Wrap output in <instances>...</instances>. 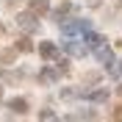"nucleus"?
I'll use <instances>...</instances> for the list:
<instances>
[{"label": "nucleus", "instance_id": "1a4fd4ad", "mask_svg": "<svg viewBox=\"0 0 122 122\" xmlns=\"http://www.w3.org/2000/svg\"><path fill=\"white\" fill-rule=\"evenodd\" d=\"M69 11H72V3H64V6L56 11V17H64V14H69Z\"/></svg>", "mask_w": 122, "mask_h": 122}, {"label": "nucleus", "instance_id": "9b49d317", "mask_svg": "<svg viewBox=\"0 0 122 122\" xmlns=\"http://www.w3.org/2000/svg\"><path fill=\"white\" fill-rule=\"evenodd\" d=\"M114 117H117V119H122V106H119V108H114Z\"/></svg>", "mask_w": 122, "mask_h": 122}, {"label": "nucleus", "instance_id": "7ed1b4c3", "mask_svg": "<svg viewBox=\"0 0 122 122\" xmlns=\"http://www.w3.org/2000/svg\"><path fill=\"white\" fill-rule=\"evenodd\" d=\"M97 58L103 61V64H111V61H114V53H111L108 47H103V45H100V47H97Z\"/></svg>", "mask_w": 122, "mask_h": 122}, {"label": "nucleus", "instance_id": "6e6552de", "mask_svg": "<svg viewBox=\"0 0 122 122\" xmlns=\"http://www.w3.org/2000/svg\"><path fill=\"white\" fill-rule=\"evenodd\" d=\"M108 97V92L106 89H100V92H92V100H97V103H100V100H106Z\"/></svg>", "mask_w": 122, "mask_h": 122}, {"label": "nucleus", "instance_id": "f257e3e1", "mask_svg": "<svg viewBox=\"0 0 122 122\" xmlns=\"http://www.w3.org/2000/svg\"><path fill=\"white\" fill-rule=\"evenodd\" d=\"M39 53H42V58H56V56H58V47L53 45V42H42V47H39Z\"/></svg>", "mask_w": 122, "mask_h": 122}, {"label": "nucleus", "instance_id": "f03ea898", "mask_svg": "<svg viewBox=\"0 0 122 122\" xmlns=\"http://www.w3.org/2000/svg\"><path fill=\"white\" fill-rule=\"evenodd\" d=\"M30 11L33 14H47L50 11V3L47 0H30Z\"/></svg>", "mask_w": 122, "mask_h": 122}, {"label": "nucleus", "instance_id": "423d86ee", "mask_svg": "<svg viewBox=\"0 0 122 122\" xmlns=\"http://www.w3.org/2000/svg\"><path fill=\"white\" fill-rule=\"evenodd\" d=\"M14 50H3V53H0V64H11V61H14Z\"/></svg>", "mask_w": 122, "mask_h": 122}, {"label": "nucleus", "instance_id": "9d476101", "mask_svg": "<svg viewBox=\"0 0 122 122\" xmlns=\"http://www.w3.org/2000/svg\"><path fill=\"white\" fill-rule=\"evenodd\" d=\"M56 75H58V72H53V69H45V72H42V81H56Z\"/></svg>", "mask_w": 122, "mask_h": 122}, {"label": "nucleus", "instance_id": "20e7f679", "mask_svg": "<svg viewBox=\"0 0 122 122\" xmlns=\"http://www.w3.org/2000/svg\"><path fill=\"white\" fill-rule=\"evenodd\" d=\"M8 108H14V111H20V114H22V111H28V100L17 97V100H11V103H8Z\"/></svg>", "mask_w": 122, "mask_h": 122}, {"label": "nucleus", "instance_id": "0eeeda50", "mask_svg": "<svg viewBox=\"0 0 122 122\" xmlns=\"http://www.w3.org/2000/svg\"><path fill=\"white\" fill-rule=\"evenodd\" d=\"M30 47H33V45H30V39H20V42H17V50H20V53H28Z\"/></svg>", "mask_w": 122, "mask_h": 122}, {"label": "nucleus", "instance_id": "39448f33", "mask_svg": "<svg viewBox=\"0 0 122 122\" xmlns=\"http://www.w3.org/2000/svg\"><path fill=\"white\" fill-rule=\"evenodd\" d=\"M20 25H22V28H28V30H33V28H36L33 14H22V17H20Z\"/></svg>", "mask_w": 122, "mask_h": 122}]
</instances>
